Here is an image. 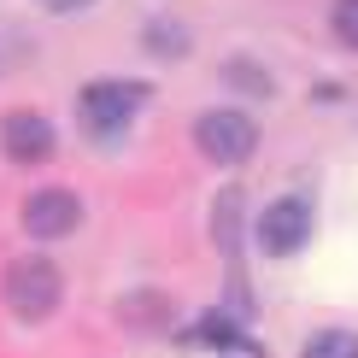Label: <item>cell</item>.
Returning a JSON list of instances; mask_svg holds the SVG:
<instances>
[{
	"mask_svg": "<svg viewBox=\"0 0 358 358\" xmlns=\"http://www.w3.org/2000/svg\"><path fill=\"white\" fill-rule=\"evenodd\" d=\"M0 294H6L12 317L41 323V317H53V311H59V300H65V276H59V264L48 259V252H24V259L6 264Z\"/></svg>",
	"mask_w": 358,
	"mask_h": 358,
	"instance_id": "6da1fadb",
	"label": "cell"
},
{
	"mask_svg": "<svg viewBox=\"0 0 358 358\" xmlns=\"http://www.w3.org/2000/svg\"><path fill=\"white\" fill-rule=\"evenodd\" d=\"M153 100V88L147 83H129V77H100L88 83L77 94V112H83V129L94 141H117L129 124H136V112Z\"/></svg>",
	"mask_w": 358,
	"mask_h": 358,
	"instance_id": "7a4b0ae2",
	"label": "cell"
},
{
	"mask_svg": "<svg viewBox=\"0 0 358 358\" xmlns=\"http://www.w3.org/2000/svg\"><path fill=\"white\" fill-rule=\"evenodd\" d=\"M194 141H200V153L217 159V165H241V159L259 153V124H252V112H241V106H217V112H206L200 124H194Z\"/></svg>",
	"mask_w": 358,
	"mask_h": 358,
	"instance_id": "3957f363",
	"label": "cell"
},
{
	"mask_svg": "<svg viewBox=\"0 0 358 358\" xmlns=\"http://www.w3.org/2000/svg\"><path fill=\"white\" fill-rule=\"evenodd\" d=\"M311 235V200L306 194H282L259 212V247L271 252V259H288V252H300Z\"/></svg>",
	"mask_w": 358,
	"mask_h": 358,
	"instance_id": "277c9868",
	"label": "cell"
},
{
	"mask_svg": "<svg viewBox=\"0 0 358 358\" xmlns=\"http://www.w3.org/2000/svg\"><path fill=\"white\" fill-rule=\"evenodd\" d=\"M83 217V200L71 188H36L24 200V229L36 235V241H59V235H71Z\"/></svg>",
	"mask_w": 358,
	"mask_h": 358,
	"instance_id": "5b68a950",
	"label": "cell"
},
{
	"mask_svg": "<svg viewBox=\"0 0 358 358\" xmlns=\"http://www.w3.org/2000/svg\"><path fill=\"white\" fill-rule=\"evenodd\" d=\"M0 147L12 165H41V159H53V124L41 112H12L0 124Z\"/></svg>",
	"mask_w": 358,
	"mask_h": 358,
	"instance_id": "8992f818",
	"label": "cell"
},
{
	"mask_svg": "<svg viewBox=\"0 0 358 358\" xmlns=\"http://www.w3.org/2000/svg\"><path fill=\"white\" fill-rule=\"evenodd\" d=\"M300 358H358V335L352 329H317Z\"/></svg>",
	"mask_w": 358,
	"mask_h": 358,
	"instance_id": "52a82bcc",
	"label": "cell"
},
{
	"mask_svg": "<svg viewBox=\"0 0 358 358\" xmlns=\"http://www.w3.org/2000/svg\"><path fill=\"white\" fill-rule=\"evenodd\" d=\"M141 48L153 53V59H176V53L188 48V36H182V29H176L171 18H159V24H147V36H141Z\"/></svg>",
	"mask_w": 358,
	"mask_h": 358,
	"instance_id": "ba28073f",
	"label": "cell"
},
{
	"mask_svg": "<svg viewBox=\"0 0 358 358\" xmlns=\"http://www.w3.org/2000/svg\"><path fill=\"white\" fill-rule=\"evenodd\" d=\"M188 341H212V347H247L241 341V329H235L229 317H223V311H206L200 323H194V335Z\"/></svg>",
	"mask_w": 358,
	"mask_h": 358,
	"instance_id": "9c48e42d",
	"label": "cell"
},
{
	"mask_svg": "<svg viewBox=\"0 0 358 358\" xmlns=\"http://www.w3.org/2000/svg\"><path fill=\"white\" fill-rule=\"evenodd\" d=\"M235 88H252V94H271V83H264V71H252L247 59H229V71H223Z\"/></svg>",
	"mask_w": 358,
	"mask_h": 358,
	"instance_id": "30bf717a",
	"label": "cell"
},
{
	"mask_svg": "<svg viewBox=\"0 0 358 358\" xmlns=\"http://www.w3.org/2000/svg\"><path fill=\"white\" fill-rule=\"evenodd\" d=\"M335 36L358 48V0H335Z\"/></svg>",
	"mask_w": 358,
	"mask_h": 358,
	"instance_id": "8fae6325",
	"label": "cell"
},
{
	"mask_svg": "<svg viewBox=\"0 0 358 358\" xmlns=\"http://www.w3.org/2000/svg\"><path fill=\"white\" fill-rule=\"evenodd\" d=\"M41 6H48V12H59V18H65V12H83L88 0H41Z\"/></svg>",
	"mask_w": 358,
	"mask_h": 358,
	"instance_id": "7c38bea8",
	"label": "cell"
}]
</instances>
